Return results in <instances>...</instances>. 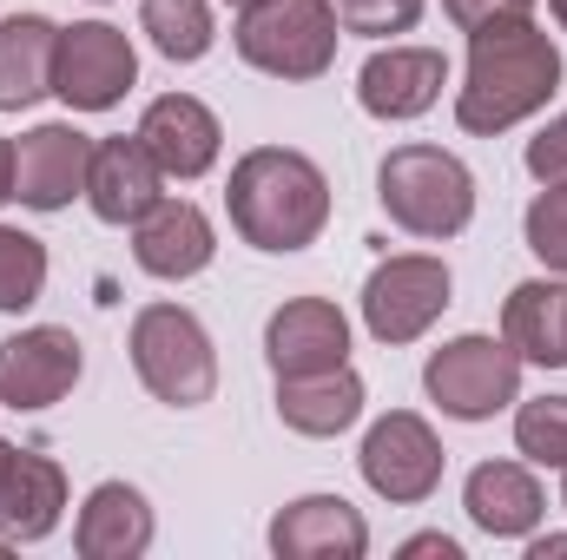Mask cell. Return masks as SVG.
<instances>
[{
    "mask_svg": "<svg viewBox=\"0 0 567 560\" xmlns=\"http://www.w3.org/2000/svg\"><path fill=\"white\" fill-rule=\"evenodd\" d=\"M561 86V46L528 20H495L468 33V86L455 93L462 133H508L542 113Z\"/></svg>",
    "mask_w": 567,
    "mask_h": 560,
    "instance_id": "cell-1",
    "label": "cell"
},
{
    "mask_svg": "<svg viewBox=\"0 0 567 560\" xmlns=\"http://www.w3.org/2000/svg\"><path fill=\"white\" fill-rule=\"evenodd\" d=\"M225 205H231V225L245 245L258 251H303L317 245V231L330 225V185L323 172L290 152V145H258L231 165V185H225Z\"/></svg>",
    "mask_w": 567,
    "mask_h": 560,
    "instance_id": "cell-2",
    "label": "cell"
},
{
    "mask_svg": "<svg viewBox=\"0 0 567 560\" xmlns=\"http://www.w3.org/2000/svg\"><path fill=\"white\" fill-rule=\"evenodd\" d=\"M377 198H383L390 225H403L416 238H455L475 218V178L442 145H396L377 172Z\"/></svg>",
    "mask_w": 567,
    "mask_h": 560,
    "instance_id": "cell-3",
    "label": "cell"
},
{
    "mask_svg": "<svg viewBox=\"0 0 567 560\" xmlns=\"http://www.w3.org/2000/svg\"><path fill=\"white\" fill-rule=\"evenodd\" d=\"M133 370L172 409H198L218 390V350H212L205 323L178 303H145L133 317Z\"/></svg>",
    "mask_w": 567,
    "mask_h": 560,
    "instance_id": "cell-4",
    "label": "cell"
},
{
    "mask_svg": "<svg viewBox=\"0 0 567 560\" xmlns=\"http://www.w3.org/2000/svg\"><path fill=\"white\" fill-rule=\"evenodd\" d=\"M238 60L271 80H317L337 60L330 0H251L238 13Z\"/></svg>",
    "mask_w": 567,
    "mask_h": 560,
    "instance_id": "cell-5",
    "label": "cell"
},
{
    "mask_svg": "<svg viewBox=\"0 0 567 560\" xmlns=\"http://www.w3.org/2000/svg\"><path fill=\"white\" fill-rule=\"evenodd\" d=\"M423 390L442 416L455 422H488L495 409L515 403L522 390V356L508 350V336H455L429 356Z\"/></svg>",
    "mask_w": 567,
    "mask_h": 560,
    "instance_id": "cell-6",
    "label": "cell"
},
{
    "mask_svg": "<svg viewBox=\"0 0 567 560\" xmlns=\"http://www.w3.org/2000/svg\"><path fill=\"white\" fill-rule=\"evenodd\" d=\"M140 80V60L126 46L120 27L106 20H80V27H60V46H53V93L73 106V113H106L133 93Z\"/></svg>",
    "mask_w": 567,
    "mask_h": 560,
    "instance_id": "cell-7",
    "label": "cell"
},
{
    "mask_svg": "<svg viewBox=\"0 0 567 560\" xmlns=\"http://www.w3.org/2000/svg\"><path fill=\"white\" fill-rule=\"evenodd\" d=\"M363 481L383 495V501H396V508H416L435 495V481H442V442H435V428L423 416H410V409H396V416H383L370 435H363Z\"/></svg>",
    "mask_w": 567,
    "mask_h": 560,
    "instance_id": "cell-8",
    "label": "cell"
},
{
    "mask_svg": "<svg viewBox=\"0 0 567 560\" xmlns=\"http://www.w3.org/2000/svg\"><path fill=\"white\" fill-rule=\"evenodd\" d=\"M442 310H449L442 258H390L363 283V323L377 343H416Z\"/></svg>",
    "mask_w": 567,
    "mask_h": 560,
    "instance_id": "cell-9",
    "label": "cell"
},
{
    "mask_svg": "<svg viewBox=\"0 0 567 560\" xmlns=\"http://www.w3.org/2000/svg\"><path fill=\"white\" fill-rule=\"evenodd\" d=\"M80 370H86L80 336L60 323H33V330L0 343V403L7 409H53L80 383Z\"/></svg>",
    "mask_w": 567,
    "mask_h": 560,
    "instance_id": "cell-10",
    "label": "cell"
},
{
    "mask_svg": "<svg viewBox=\"0 0 567 560\" xmlns=\"http://www.w3.org/2000/svg\"><path fill=\"white\" fill-rule=\"evenodd\" d=\"M86 172H93V139L80 126H66V120L33 126L13 145V198L33 205V211L73 205V191H86Z\"/></svg>",
    "mask_w": 567,
    "mask_h": 560,
    "instance_id": "cell-11",
    "label": "cell"
},
{
    "mask_svg": "<svg viewBox=\"0 0 567 560\" xmlns=\"http://www.w3.org/2000/svg\"><path fill=\"white\" fill-rule=\"evenodd\" d=\"M449 86V60L435 46H383L357 73V100L370 120H423Z\"/></svg>",
    "mask_w": 567,
    "mask_h": 560,
    "instance_id": "cell-12",
    "label": "cell"
},
{
    "mask_svg": "<svg viewBox=\"0 0 567 560\" xmlns=\"http://www.w3.org/2000/svg\"><path fill=\"white\" fill-rule=\"evenodd\" d=\"M265 356L278 376H317V370H343L350 356V323L330 297H290L278 317L265 323Z\"/></svg>",
    "mask_w": 567,
    "mask_h": 560,
    "instance_id": "cell-13",
    "label": "cell"
},
{
    "mask_svg": "<svg viewBox=\"0 0 567 560\" xmlns=\"http://www.w3.org/2000/svg\"><path fill=\"white\" fill-rule=\"evenodd\" d=\"M212 251H218L212 218L192 198H158L140 225H133V258H140L145 278H165V283L198 278L212 265Z\"/></svg>",
    "mask_w": 567,
    "mask_h": 560,
    "instance_id": "cell-14",
    "label": "cell"
},
{
    "mask_svg": "<svg viewBox=\"0 0 567 560\" xmlns=\"http://www.w3.org/2000/svg\"><path fill=\"white\" fill-rule=\"evenodd\" d=\"M370 528L343 495H303L271 521V554L278 560H363Z\"/></svg>",
    "mask_w": 567,
    "mask_h": 560,
    "instance_id": "cell-15",
    "label": "cell"
},
{
    "mask_svg": "<svg viewBox=\"0 0 567 560\" xmlns=\"http://www.w3.org/2000/svg\"><path fill=\"white\" fill-rule=\"evenodd\" d=\"M140 139L145 152L158 158V172L165 178H205L212 165H218V120H212V106L205 100H192V93H165V100H152L140 120Z\"/></svg>",
    "mask_w": 567,
    "mask_h": 560,
    "instance_id": "cell-16",
    "label": "cell"
},
{
    "mask_svg": "<svg viewBox=\"0 0 567 560\" xmlns=\"http://www.w3.org/2000/svg\"><path fill=\"white\" fill-rule=\"evenodd\" d=\"M60 508H66L60 462H47L33 448H13L0 462V535L7 541H47L60 528Z\"/></svg>",
    "mask_w": 567,
    "mask_h": 560,
    "instance_id": "cell-17",
    "label": "cell"
},
{
    "mask_svg": "<svg viewBox=\"0 0 567 560\" xmlns=\"http://www.w3.org/2000/svg\"><path fill=\"white\" fill-rule=\"evenodd\" d=\"M158 158L145 152V139H106L93 145V172H86V198L106 225H140L145 211L158 205Z\"/></svg>",
    "mask_w": 567,
    "mask_h": 560,
    "instance_id": "cell-18",
    "label": "cell"
},
{
    "mask_svg": "<svg viewBox=\"0 0 567 560\" xmlns=\"http://www.w3.org/2000/svg\"><path fill=\"white\" fill-rule=\"evenodd\" d=\"M462 508H468V521H475L482 535H495V541L535 535L542 515H548L542 481H535L522 462H482V468L468 475V488H462Z\"/></svg>",
    "mask_w": 567,
    "mask_h": 560,
    "instance_id": "cell-19",
    "label": "cell"
},
{
    "mask_svg": "<svg viewBox=\"0 0 567 560\" xmlns=\"http://www.w3.org/2000/svg\"><path fill=\"white\" fill-rule=\"evenodd\" d=\"M73 548L86 560H140L152 548V508L133 481H100L80 508Z\"/></svg>",
    "mask_w": 567,
    "mask_h": 560,
    "instance_id": "cell-20",
    "label": "cell"
},
{
    "mask_svg": "<svg viewBox=\"0 0 567 560\" xmlns=\"http://www.w3.org/2000/svg\"><path fill=\"white\" fill-rule=\"evenodd\" d=\"M502 336L522 363H542V370H567V283L528 278L508 290V310H502Z\"/></svg>",
    "mask_w": 567,
    "mask_h": 560,
    "instance_id": "cell-21",
    "label": "cell"
},
{
    "mask_svg": "<svg viewBox=\"0 0 567 560\" xmlns=\"http://www.w3.org/2000/svg\"><path fill=\"white\" fill-rule=\"evenodd\" d=\"M53 46H60V27L47 13L0 20V113H20L53 93Z\"/></svg>",
    "mask_w": 567,
    "mask_h": 560,
    "instance_id": "cell-22",
    "label": "cell"
},
{
    "mask_svg": "<svg viewBox=\"0 0 567 560\" xmlns=\"http://www.w3.org/2000/svg\"><path fill=\"white\" fill-rule=\"evenodd\" d=\"M278 416L297 435H343L363 416V376L343 370H317V376H278Z\"/></svg>",
    "mask_w": 567,
    "mask_h": 560,
    "instance_id": "cell-23",
    "label": "cell"
},
{
    "mask_svg": "<svg viewBox=\"0 0 567 560\" xmlns=\"http://www.w3.org/2000/svg\"><path fill=\"white\" fill-rule=\"evenodd\" d=\"M140 27L152 33V46L165 60H178V66H192V60L212 53V7L205 0H145Z\"/></svg>",
    "mask_w": 567,
    "mask_h": 560,
    "instance_id": "cell-24",
    "label": "cell"
},
{
    "mask_svg": "<svg viewBox=\"0 0 567 560\" xmlns=\"http://www.w3.org/2000/svg\"><path fill=\"white\" fill-rule=\"evenodd\" d=\"M47 290V245L0 225V310H27Z\"/></svg>",
    "mask_w": 567,
    "mask_h": 560,
    "instance_id": "cell-25",
    "label": "cell"
},
{
    "mask_svg": "<svg viewBox=\"0 0 567 560\" xmlns=\"http://www.w3.org/2000/svg\"><path fill=\"white\" fill-rule=\"evenodd\" d=\"M515 448L542 468H567V396H535L515 416Z\"/></svg>",
    "mask_w": 567,
    "mask_h": 560,
    "instance_id": "cell-26",
    "label": "cell"
},
{
    "mask_svg": "<svg viewBox=\"0 0 567 560\" xmlns=\"http://www.w3.org/2000/svg\"><path fill=\"white\" fill-rule=\"evenodd\" d=\"M522 231H528V251H535L548 271H561L567 278V178H555V185L528 205Z\"/></svg>",
    "mask_w": 567,
    "mask_h": 560,
    "instance_id": "cell-27",
    "label": "cell"
},
{
    "mask_svg": "<svg viewBox=\"0 0 567 560\" xmlns=\"http://www.w3.org/2000/svg\"><path fill=\"white\" fill-rule=\"evenodd\" d=\"M343 33H410L423 20V0H330Z\"/></svg>",
    "mask_w": 567,
    "mask_h": 560,
    "instance_id": "cell-28",
    "label": "cell"
},
{
    "mask_svg": "<svg viewBox=\"0 0 567 560\" xmlns=\"http://www.w3.org/2000/svg\"><path fill=\"white\" fill-rule=\"evenodd\" d=\"M528 172L542 178V185H555V178H567V113H555L535 139H528Z\"/></svg>",
    "mask_w": 567,
    "mask_h": 560,
    "instance_id": "cell-29",
    "label": "cell"
},
{
    "mask_svg": "<svg viewBox=\"0 0 567 560\" xmlns=\"http://www.w3.org/2000/svg\"><path fill=\"white\" fill-rule=\"evenodd\" d=\"M442 7L462 33H475V27H495V20H528L535 0H442Z\"/></svg>",
    "mask_w": 567,
    "mask_h": 560,
    "instance_id": "cell-30",
    "label": "cell"
},
{
    "mask_svg": "<svg viewBox=\"0 0 567 560\" xmlns=\"http://www.w3.org/2000/svg\"><path fill=\"white\" fill-rule=\"evenodd\" d=\"M403 560H462V548L449 535H416V541H403Z\"/></svg>",
    "mask_w": 567,
    "mask_h": 560,
    "instance_id": "cell-31",
    "label": "cell"
},
{
    "mask_svg": "<svg viewBox=\"0 0 567 560\" xmlns=\"http://www.w3.org/2000/svg\"><path fill=\"white\" fill-rule=\"evenodd\" d=\"M13 198V145L0 139V205Z\"/></svg>",
    "mask_w": 567,
    "mask_h": 560,
    "instance_id": "cell-32",
    "label": "cell"
},
{
    "mask_svg": "<svg viewBox=\"0 0 567 560\" xmlns=\"http://www.w3.org/2000/svg\"><path fill=\"white\" fill-rule=\"evenodd\" d=\"M548 554H567V535H548V541H535V560H548Z\"/></svg>",
    "mask_w": 567,
    "mask_h": 560,
    "instance_id": "cell-33",
    "label": "cell"
},
{
    "mask_svg": "<svg viewBox=\"0 0 567 560\" xmlns=\"http://www.w3.org/2000/svg\"><path fill=\"white\" fill-rule=\"evenodd\" d=\"M548 7H555V20H561V27H567V0H548Z\"/></svg>",
    "mask_w": 567,
    "mask_h": 560,
    "instance_id": "cell-34",
    "label": "cell"
},
{
    "mask_svg": "<svg viewBox=\"0 0 567 560\" xmlns=\"http://www.w3.org/2000/svg\"><path fill=\"white\" fill-rule=\"evenodd\" d=\"M7 455H13V448H7V442H0V462H7Z\"/></svg>",
    "mask_w": 567,
    "mask_h": 560,
    "instance_id": "cell-35",
    "label": "cell"
},
{
    "mask_svg": "<svg viewBox=\"0 0 567 560\" xmlns=\"http://www.w3.org/2000/svg\"><path fill=\"white\" fill-rule=\"evenodd\" d=\"M231 7H251V0H231Z\"/></svg>",
    "mask_w": 567,
    "mask_h": 560,
    "instance_id": "cell-36",
    "label": "cell"
},
{
    "mask_svg": "<svg viewBox=\"0 0 567 560\" xmlns=\"http://www.w3.org/2000/svg\"><path fill=\"white\" fill-rule=\"evenodd\" d=\"M561 508H567V488H561Z\"/></svg>",
    "mask_w": 567,
    "mask_h": 560,
    "instance_id": "cell-37",
    "label": "cell"
}]
</instances>
